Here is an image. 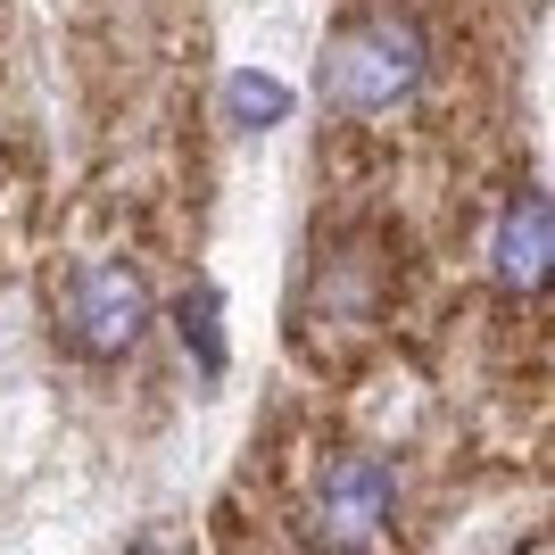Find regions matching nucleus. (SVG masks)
Segmentation results:
<instances>
[{"label":"nucleus","mask_w":555,"mask_h":555,"mask_svg":"<svg viewBox=\"0 0 555 555\" xmlns=\"http://www.w3.org/2000/svg\"><path fill=\"white\" fill-rule=\"evenodd\" d=\"M423 83V25L406 9H365L324 42V108L382 116Z\"/></svg>","instance_id":"obj_1"},{"label":"nucleus","mask_w":555,"mask_h":555,"mask_svg":"<svg viewBox=\"0 0 555 555\" xmlns=\"http://www.w3.org/2000/svg\"><path fill=\"white\" fill-rule=\"evenodd\" d=\"M141 324H150V282L125 257H83L67 274V291H59V340L75 357L108 365V357H125L141 340Z\"/></svg>","instance_id":"obj_2"},{"label":"nucleus","mask_w":555,"mask_h":555,"mask_svg":"<svg viewBox=\"0 0 555 555\" xmlns=\"http://www.w3.org/2000/svg\"><path fill=\"white\" fill-rule=\"evenodd\" d=\"M390 506H398L390 464L340 456V464L324 473V489H315V531H324V547H365V539L390 522Z\"/></svg>","instance_id":"obj_3"},{"label":"nucleus","mask_w":555,"mask_h":555,"mask_svg":"<svg viewBox=\"0 0 555 555\" xmlns=\"http://www.w3.org/2000/svg\"><path fill=\"white\" fill-rule=\"evenodd\" d=\"M498 282L506 291H539L547 282V199L539 191L506 199V216H498Z\"/></svg>","instance_id":"obj_4"},{"label":"nucleus","mask_w":555,"mask_h":555,"mask_svg":"<svg viewBox=\"0 0 555 555\" xmlns=\"http://www.w3.org/2000/svg\"><path fill=\"white\" fill-rule=\"evenodd\" d=\"M224 116L241 125V133H266V125L291 116V83H274V75H232L224 83Z\"/></svg>","instance_id":"obj_5"},{"label":"nucleus","mask_w":555,"mask_h":555,"mask_svg":"<svg viewBox=\"0 0 555 555\" xmlns=\"http://www.w3.org/2000/svg\"><path fill=\"white\" fill-rule=\"evenodd\" d=\"M175 324H183V340L199 348V365L224 373V340H216V291H191V299L175 307Z\"/></svg>","instance_id":"obj_6"},{"label":"nucleus","mask_w":555,"mask_h":555,"mask_svg":"<svg viewBox=\"0 0 555 555\" xmlns=\"http://www.w3.org/2000/svg\"><path fill=\"white\" fill-rule=\"evenodd\" d=\"M133 555H166V547H133Z\"/></svg>","instance_id":"obj_7"}]
</instances>
